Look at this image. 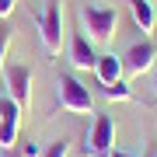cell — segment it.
<instances>
[{"mask_svg":"<svg viewBox=\"0 0 157 157\" xmlns=\"http://www.w3.org/2000/svg\"><path fill=\"white\" fill-rule=\"evenodd\" d=\"M80 25H84L91 42H108L115 35V28H119V7L91 0V4L80 7Z\"/></svg>","mask_w":157,"mask_h":157,"instance_id":"obj_1","label":"cell"},{"mask_svg":"<svg viewBox=\"0 0 157 157\" xmlns=\"http://www.w3.org/2000/svg\"><path fill=\"white\" fill-rule=\"evenodd\" d=\"M39 39L49 56H59L63 49V0H49L39 17Z\"/></svg>","mask_w":157,"mask_h":157,"instance_id":"obj_2","label":"cell"},{"mask_svg":"<svg viewBox=\"0 0 157 157\" xmlns=\"http://www.w3.org/2000/svg\"><path fill=\"white\" fill-rule=\"evenodd\" d=\"M56 98H59V108L63 112H91L94 108V98H91V91L80 84L73 73H63L59 77V87H56Z\"/></svg>","mask_w":157,"mask_h":157,"instance_id":"obj_3","label":"cell"},{"mask_svg":"<svg viewBox=\"0 0 157 157\" xmlns=\"http://www.w3.org/2000/svg\"><path fill=\"white\" fill-rule=\"evenodd\" d=\"M112 136H115L112 115L98 112L94 115V126H91L87 136H84V154L87 157H112Z\"/></svg>","mask_w":157,"mask_h":157,"instance_id":"obj_4","label":"cell"},{"mask_svg":"<svg viewBox=\"0 0 157 157\" xmlns=\"http://www.w3.org/2000/svg\"><path fill=\"white\" fill-rule=\"evenodd\" d=\"M154 63H157V45L143 35V42H136L122 56V70H126V77H143V73L154 70Z\"/></svg>","mask_w":157,"mask_h":157,"instance_id":"obj_5","label":"cell"},{"mask_svg":"<svg viewBox=\"0 0 157 157\" xmlns=\"http://www.w3.org/2000/svg\"><path fill=\"white\" fill-rule=\"evenodd\" d=\"M4 77H7V98H14L17 108L25 112L32 101V70L21 63H11V67H4Z\"/></svg>","mask_w":157,"mask_h":157,"instance_id":"obj_6","label":"cell"},{"mask_svg":"<svg viewBox=\"0 0 157 157\" xmlns=\"http://www.w3.org/2000/svg\"><path fill=\"white\" fill-rule=\"evenodd\" d=\"M17 126H21V108L14 98L0 94V150L17 143Z\"/></svg>","mask_w":157,"mask_h":157,"instance_id":"obj_7","label":"cell"},{"mask_svg":"<svg viewBox=\"0 0 157 157\" xmlns=\"http://www.w3.org/2000/svg\"><path fill=\"white\" fill-rule=\"evenodd\" d=\"M70 63H73L77 70H94V63H98L94 42H91L84 32H77V35L70 39Z\"/></svg>","mask_w":157,"mask_h":157,"instance_id":"obj_8","label":"cell"},{"mask_svg":"<svg viewBox=\"0 0 157 157\" xmlns=\"http://www.w3.org/2000/svg\"><path fill=\"white\" fill-rule=\"evenodd\" d=\"M94 73H98V84H101V87H108V84H115V80H122V77H126V70H122V56H115V52L98 56Z\"/></svg>","mask_w":157,"mask_h":157,"instance_id":"obj_9","label":"cell"},{"mask_svg":"<svg viewBox=\"0 0 157 157\" xmlns=\"http://www.w3.org/2000/svg\"><path fill=\"white\" fill-rule=\"evenodd\" d=\"M129 11H133V21H136V28H140L143 35L154 32L157 14H154V4H150V0H129Z\"/></svg>","mask_w":157,"mask_h":157,"instance_id":"obj_10","label":"cell"},{"mask_svg":"<svg viewBox=\"0 0 157 157\" xmlns=\"http://www.w3.org/2000/svg\"><path fill=\"white\" fill-rule=\"evenodd\" d=\"M101 94H105L108 101H133V91H129V84H126V80H115V84L101 87Z\"/></svg>","mask_w":157,"mask_h":157,"instance_id":"obj_11","label":"cell"},{"mask_svg":"<svg viewBox=\"0 0 157 157\" xmlns=\"http://www.w3.org/2000/svg\"><path fill=\"white\" fill-rule=\"evenodd\" d=\"M14 42V28L7 21H0V73H4V59H7V49Z\"/></svg>","mask_w":157,"mask_h":157,"instance_id":"obj_12","label":"cell"},{"mask_svg":"<svg viewBox=\"0 0 157 157\" xmlns=\"http://www.w3.org/2000/svg\"><path fill=\"white\" fill-rule=\"evenodd\" d=\"M42 157H70V140H67V136L52 140V143H49V147L42 150Z\"/></svg>","mask_w":157,"mask_h":157,"instance_id":"obj_13","label":"cell"},{"mask_svg":"<svg viewBox=\"0 0 157 157\" xmlns=\"http://www.w3.org/2000/svg\"><path fill=\"white\" fill-rule=\"evenodd\" d=\"M14 150L21 154V157H42V147L35 143V140H17V143H14Z\"/></svg>","mask_w":157,"mask_h":157,"instance_id":"obj_14","label":"cell"},{"mask_svg":"<svg viewBox=\"0 0 157 157\" xmlns=\"http://www.w3.org/2000/svg\"><path fill=\"white\" fill-rule=\"evenodd\" d=\"M14 7H17V0H0V21H7L14 14Z\"/></svg>","mask_w":157,"mask_h":157,"instance_id":"obj_15","label":"cell"},{"mask_svg":"<svg viewBox=\"0 0 157 157\" xmlns=\"http://www.w3.org/2000/svg\"><path fill=\"white\" fill-rule=\"evenodd\" d=\"M0 157H21V154H17L14 147H7V150H0Z\"/></svg>","mask_w":157,"mask_h":157,"instance_id":"obj_16","label":"cell"},{"mask_svg":"<svg viewBox=\"0 0 157 157\" xmlns=\"http://www.w3.org/2000/svg\"><path fill=\"white\" fill-rule=\"evenodd\" d=\"M112 157H133V154H122V150H112Z\"/></svg>","mask_w":157,"mask_h":157,"instance_id":"obj_17","label":"cell"},{"mask_svg":"<svg viewBox=\"0 0 157 157\" xmlns=\"http://www.w3.org/2000/svg\"><path fill=\"white\" fill-rule=\"evenodd\" d=\"M147 157H157V150H150V154H147Z\"/></svg>","mask_w":157,"mask_h":157,"instance_id":"obj_18","label":"cell"},{"mask_svg":"<svg viewBox=\"0 0 157 157\" xmlns=\"http://www.w3.org/2000/svg\"><path fill=\"white\" fill-rule=\"evenodd\" d=\"M154 91H157V80H154Z\"/></svg>","mask_w":157,"mask_h":157,"instance_id":"obj_19","label":"cell"}]
</instances>
